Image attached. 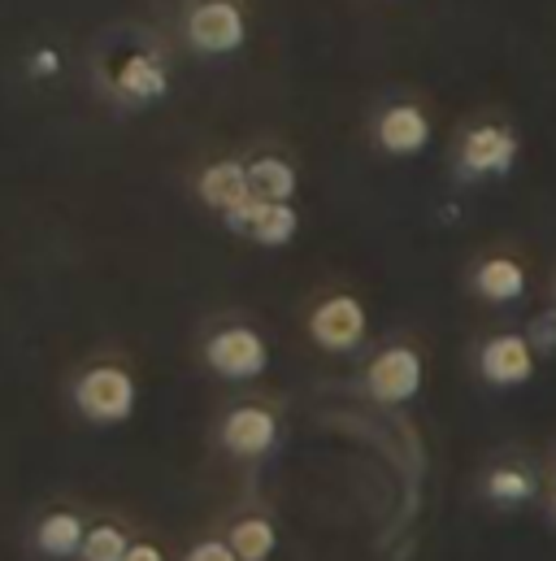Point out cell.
<instances>
[{"label":"cell","instance_id":"6da1fadb","mask_svg":"<svg viewBox=\"0 0 556 561\" xmlns=\"http://www.w3.org/2000/svg\"><path fill=\"white\" fill-rule=\"evenodd\" d=\"M74 405L92 422H127L136 410V379L123 366H92L74 383Z\"/></svg>","mask_w":556,"mask_h":561},{"label":"cell","instance_id":"7a4b0ae2","mask_svg":"<svg viewBox=\"0 0 556 561\" xmlns=\"http://www.w3.org/2000/svg\"><path fill=\"white\" fill-rule=\"evenodd\" d=\"M366 388L379 405H405L414 401L421 388V357L414 348H383L370 370H366Z\"/></svg>","mask_w":556,"mask_h":561},{"label":"cell","instance_id":"3957f363","mask_svg":"<svg viewBox=\"0 0 556 561\" xmlns=\"http://www.w3.org/2000/svg\"><path fill=\"white\" fill-rule=\"evenodd\" d=\"M187 39L200 53H235L244 44V13L231 0H205L187 13Z\"/></svg>","mask_w":556,"mask_h":561},{"label":"cell","instance_id":"277c9868","mask_svg":"<svg viewBox=\"0 0 556 561\" xmlns=\"http://www.w3.org/2000/svg\"><path fill=\"white\" fill-rule=\"evenodd\" d=\"M205 357H209V366H213L222 379H253V375H262L266 362H270L266 340H262L253 327H227V331H218V335L209 340Z\"/></svg>","mask_w":556,"mask_h":561},{"label":"cell","instance_id":"5b68a950","mask_svg":"<svg viewBox=\"0 0 556 561\" xmlns=\"http://www.w3.org/2000/svg\"><path fill=\"white\" fill-rule=\"evenodd\" d=\"M309 331L326 353H348L366 340V309L357 296H331L313 309Z\"/></svg>","mask_w":556,"mask_h":561},{"label":"cell","instance_id":"8992f818","mask_svg":"<svg viewBox=\"0 0 556 561\" xmlns=\"http://www.w3.org/2000/svg\"><path fill=\"white\" fill-rule=\"evenodd\" d=\"M478 370L487 383L496 388H518L535 375V344L518 331H505V335H491L478 353Z\"/></svg>","mask_w":556,"mask_h":561},{"label":"cell","instance_id":"52a82bcc","mask_svg":"<svg viewBox=\"0 0 556 561\" xmlns=\"http://www.w3.org/2000/svg\"><path fill=\"white\" fill-rule=\"evenodd\" d=\"M227 227L235 231V236H253L257 244H266V249H278V244H287L291 236H296V227H300V218H296V209L291 205H270V201H244L240 209H231L227 214Z\"/></svg>","mask_w":556,"mask_h":561},{"label":"cell","instance_id":"ba28073f","mask_svg":"<svg viewBox=\"0 0 556 561\" xmlns=\"http://www.w3.org/2000/svg\"><path fill=\"white\" fill-rule=\"evenodd\" d=\"M518 161V140L505 127H474L461 144V174H509Z\"/></svg>","mask_w":556,"mask_h":561},{"label":"cell","instance_id":"9c48e42d","mask_svg":"<svg viewBox=\"0 0 556 561\" xmlns=\"http://www.w3.org/2000/svg\"><path fill=\"white\" fill-rule=\"evenodd\" d=\"M275 439H278V422L262 405H240V410H231L227 422H222V444L235 457H262V453L275 448Z\"/></svg>","mask_w":556,"mask_h":561},{"label":"cell","instance_id":"30bf717a","mask_svg":"<svg viewBox=\"0 0 556 561\" xmlns=\"http://www.w3.org/2000/svg\"><path fill=\"white\" fill-rule=\"evenodd\" d=\"M379 144L392 157H417L430 144V118L417 105H392L379 118Z\"/></svg>","mask_w":556,"mask_h":561},{"label":"cell","instance_id":"8fae6325","mask_svg":"<svg viewBox=\"0 0 556 561\" xmlns=\"http://www.w3.org/2000/svg\"><path fill=\"white\" fill-rule=\"evenodd\" d=\"M200 201L209 209H240L244 201H253V187H248V165L240 161H213L205 174H200Z\"/></svg>","mask_w":556,"mask_h":561},{"label":"cell","instance_id":"7c38bea8","mask_svg":"<svg viewBox=\"0 0 556 561\" xmlns=\"http://www.w3.org/2000/svg\"><path fill=\"white\" fill-rule=\"evenodd\" d=\"M474 287H478L483 300L509 305V300H518V296L526 291V271H522V262H513V257H487V262L478 266V275H474Z\"/></svg>","mask_w":556,"mask_h":561},{"label":"cell","instance_id":"4fadbf2b","mask_svg":"<svg viewBox=\"0 0 556 561\" xmlns=\"http://www.w3.org/2000/svg\"><path fill=\"white\" fill-rule=\"evenodd\" d=\"M118 92L131 96V101H157V96H165V66L152 53L127 57L123 70H118Z\"/></svg>","mask_w":556,"mask_h":561},{"label":"cell","instance_id":"5bb4252c","mask_svg":"<svg viewBox=\"0 0 556 561\" xmlns=\"http://www.w3.org/2000/svg\"><path fill=\"white\" fill-rule=\"evenodd\" d=\"M248 187H253L257 201L291 205V196H296V170L282 157H257L248 165Z\"/></svg>","mask_w":556,"mask_h":561},{"label":"cell","instance_id":"9a60e30c","mask_svg":"<svg viewBox=\"0 0 556 561\" xmlns=\"http://www.w3.org/2000/svg\"><path fill=\"white\" fill-rule=\"evenodd\" d=\"M83 540H88V527H83V518H74V514H48V518L39 523V531H35V545H39V553H48V558L83 553Z\"/></svg>","mask_w":556,"mask_h":561},{"label":"cell","instance_id":"2e32d148","mask_svg":"<svg viewBox=\"0 0 556 561\" xmlns=\"http://www.w3.org/2000/svg\"><path fill=\"white\" fill-rule=\"evenodd\" d=\"M227 545L235 549V558L240 561H266L270 553H275L278 531H275V523H270V518H244V523H235V527H231Z\"/></svg>","mask_w":556,"mask_h":561},{"label":"cell","instance_id":"e0dca14e","mask_svg":"<svg viewBox=\"0 0 556 561\" xmlns=\"http://www.w3.org/2000/svg\"><path fill=\"white\" fill-rule=\"evenodd\" d=\"M487 496H491V501H505V505L531 501V496H535V479H531V470H518V466L491 470V479H487Z\"/></svg>","mask_w":556,"mask_h":561},{"label":"cell","instance_id":"ac0fdd59","mask_svg":"<svg viewBox=\"0 0 556 561\" xmlns=\"http://www.w3.org/2000/svg\"><path fill=\"white\" fill-rule=\"evenodd\" d=\"M131 553V540L118 531V527H92L88 540H83V561H123Z\"/></svg>","mask_w":556,"mask_h":561},{"label":"cell","instance_id":"d6986e66","mask_svg":"<svg viewBox=\"0 0 556 561\" xmlns=\"http://www.w3.org/2000/svg\"><path fill=\"white\" fill-rule=\"evenodd\" d=\"M526 340L535 344V353H553L556 357V309L540 313V318L531 322V335H526Z\"/></svg>","mask_w":556,"mask_h":561},{"label":"cell","instance_id":"ffe728a7","mask_svg":"<svg viewBox=\"0 0 556 561\" xmlns=\"http://www.w3.org/2000/svg\"><path fill=\"white\" fill-rule=\"evenodd\" d=\"M187 561H240L235 558V549L227 545V540H205V545H196Z\"/></svg>","mask_w":556,"mask_h":561},{"label":"cell","instance_id":"44dd1931","mask_svg":"<svg viewBox=\"0 0 556 561\" xmlns=\"http://www.w3.org/2000/svg\"><path fill=\"white\" fill-rule=\"evenodd\" d=\"M123 561H165V558H161L157 545H131V553H127Z\"/></svg>","mask_w":556,"mask_h":561},{"label":"cell","instance_id":"7402d4cb","mask_svg":"<svg viewBox=\"0 0 556 561\" xmlns=\"http://www.w3.org/2000/svg\"><path fill=\"white\" fill-rule=\"evenodd\" d=\"M35 70H44V75L57 70V57H53V53H39V57H35Z\"/></svg>","mask_w":556,"mask_h":561},{"label":"cell","instance_id":"603a6c76","mask_svg":"<svg viewBox=\"0 0 556 561\" xmlns=\"http://www.w3.org/2000/svg\"><path fill=\"white\" fill-rule=\"evenodd\" d=\"M553 518H556V496H553Z\"/></svg>","mask_w":556,"mask_h":561}]
</instances>
